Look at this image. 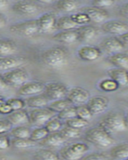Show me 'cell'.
<instances>
[{
    "instance_id": "cell-16",
    "label": "cell",
    "mask_w": 128,
    "mask_h": 160,
    "mask_svg": "<svg viewBox=\"0 0 128 160\" xmlns=\"http://www.w3.org/2000/svg\"><path fill=\"white\" fill-rule=\"evenodd\" d=\"M77 55L81 60L87 62H92L98 59L101 56V51L96 47L84 46L78 50Z\"/></svg>"
},
{
    "instance_id": "cell-19",
    "label": "cell",
    "mask_w": 128,
    "mask_h": 160,
    "mask_svg": "<svg viewBox=\"0 0 128 160\" xmlns=\"http://www.w3.org/2000/svg\"><path fill=\"white\" fill-rule=\"evenodd\" d=\"M25 60L19 57H0V72H6L20 68Z\"/></svg>"
},
{
    "instance_id": "cell-28",
    "label": "cell",
    "mask_w": 128,
    "mask_h": 160,
    "mask_svg": "<svg viewBox=\"0 0 128 160\" xmlns=\"http://www.w3.org/2000/svg\"><path fill=\"white\" fill-rule=\"evenodd\" d=\"M79 25L72 21L70 16H62L57 19L56 28L60 31H67V30L76 29Z\"/></svg>"
},
{
    "instance_id": "cell-24",
    "label": "cell",
    "mask_w": 128,
    "mask_h": 160,
    "mask_svg": "<svg viewBox=\"0 0 128 160\" xmlns=\"http://www.w3.org/2000/svg\"><path fill=\"white\" fill-rule=\"evenodd\" d=\"M25 105L30 108H47L49 103V99L45 96L44 93L39 95L27 97L25 100Z\"/></svg>"
},
{
    "instance_id": "cell-9",
    "label": "cell",
    "mask_w": 128,
    "mask_h": 160,
    "mask_svg": "<svg viewBox=\"0 0 128 160\" xmlns=\"http://www.w3.org/2000/svg\"><path fill=\"white\" fill-rule=\"evenodd\" d=\"M90 98V93L88 90L80 87L72 88L68 91L66 98L73 106L81 105L87 103Z\"/></svg>"
},
{
    "instance_id": "cell-32",
    "label": "cell",
    "mask_w": 128,
    "mask_h": 160,
    "mask_svg": "<svg viewBox=\"0 0 128 160\" xmlns=\"http://www.w3.org/2000/svg\"><path fill=\"white\" fill-rule=\"evenodd\" d=\"M72 105L69 100L67 99L66 98H61V99H57L53 100L51 102H49V105L47 108H49L51 111H53L55 113H59L61 111H63L64 109H65L66 108L69 107V106Z\"/></svg>"
},
{
    "instance_id": "cell-14",
    "label": "cell",
    "mask_w": 128,
    "mask_h": 160,
    "mask_svg": "<svg viewBox=\"0 0 128 160\" xmlns=\"http://www.w3.org/2000/svg\"><path fill=\"white\" fill-rule=\"evenodd\" d=\"M57 18L53 13H45L38 18L39 31L44 33L50 32L56 28Z\"/></svg>"
},
{
    "instance_id": "cell-45",
    "label": "cell",
    "mask_w": 128,
    "mask_h": 160,
    "mask_svg": "<svg viewBox=\"0 0 128 160\" xmlns=\"http://www.w3.org/2000/svg\"><path fill=\"white\" fill-rule=\"evenodd\" d=\"M12 128L13 126L7 119H0V134H7Z\"/></svg>"
},
{
    "instance_id": "cell-50",
    "label": "cell",
    "mask_w": 128,
    "mask_h": 160,
    "mask_svg": "<svg viewBox=\"0 0 128 160\" xmlns=\"http://www.w3.org/2000/svg\"><path fill=\"white\" fill-rule=\"evenodd\" d=\"M119 13H120V15H122V16L128 19V2L127 3L124 4V5L120 8Z\"/></svg>"
},
{
    "instance_id": "cell-47",
    "label": "cell",
    "mask_w": 128,
    "mask_h": 160,
    "mask_svg": "<svg viewBox=\"0 0 128 160\" xmlns=\"http://www.w3.org/2000/svg\"><path fill=\"white\" fill-rule=\"evenodd\" d=\"M12 108H11V107L7 101H4L2 103H0V114L1 115H9L10 113L12 112Z\"/></svg>"
},
{
    "instance_id": "cell-49",
    "label": "cell",
    "mask_w": 128,
    "mask_h": 160,
    "mask_svg": "<svg viewBox=\"0 0 128 160\" xmlns=\"http://www.w3.org/2000/svg\"><path fill=\"white\" fill-rule=\"evenodd\" d=\"M119 40L122 42L124 47H128V32L124 33L123 35H120L117 37Z\"/></svg>"
},
{
    "instance_id": "cell-23",
    "label": "cell",
    "mask_w": 128,
    "mask_h": 160,
    "mask_svg": "<svg viewBox=\"0 0 128 160\" xmlns=\"http://www.w3.org/2000/svg\"><path fill=\"white\" fill-rule=\"evenodd\" d=\"M53 38L58 42L63 44H72L78 41L77 32L76 29L61 31L53 36Z\"/></svg>"
},
{
    "instance_id": "cell-2",
    "label": "cell",
    "mask_w": 128,
    "mask_h": 160,
    "mask_svg": "<svg viewBox=\"0 0 128 160\" xmlns=\"http://www.w3.org/2000/svg\"><path fill=\"white\" fill-rule=\"evenodd\" d=\"M85 139L99 148H110L115 143V139L110 133L99 125V127L91 128L85 133Z\"/></svg>"
},
{
    "instance_id": "cell-22",
    "label": "cell",
    "mask_w": 128,
    "mask_h": 160,
    "mask_svg": "<svg viewBox=\"0 0 128 160\" xmlns=\"http://www.w3.org/2000/svg\"><path fill=\"white\" fill-rule=\"evenodd\" d=\"M100 47L103 51L107 53H112V54L120 52V51H123L125 48L117 37L105 38L100 42Z\"/></svg>"
},
{
    "instance_id": "cell-36",
    "label": "cell",
    "mask_w": 128,
    "mask_h": 160,
    "mask_svg": "<svg viewBox=\"0 0 128 160\" xmlns=\"http://www.w3.org/2000/svg\"><path fill=\"white\" fill-rule=\"evenodd\" d=\"M75 107H76V116L84 120H86V121H89V120L92 119L93 115L92 114L89 108H88L86 103L75 106Z\"/></svg>"
},
{
    "instance_id": "cell-7",
    "label": "cell",
    "mask_w": 128,
    "mask_h": 160,
    "mask_svg": "<svg viewBox=\"0 0 128 160\" xmlns=\"http://www.w3.org/2000/svg\"><path fill=\"white\" fill-rule=\"evenodd\" d=\"M55 115L56 113L48 108H34L29 113L30 123L37 127H43Z\"/></svg>"
},
{
    "instance_id": "cell-42",
    "label": "cell",
    "mask_w": 128,
    "mask_h": 160,
    "mask_svg": "<svg viewBox=\"0 0 128 160\" xmlns=\"http://www.w3.org/2000/svg\"><path fill=\"white\" fill-rule=\"evenodd\" d=\"M7 102L8 103H9V105L11 107L13 111H18V110H21V109H24V108H25V100L21 99V98H9V99L7 100Z\"/></svg>"
},
{
    "instance_id": "cell-17",
    "label": "cell",
    "mask_w": 128,
    "mask_h": 160,
    "mask_svg": "<svg viewBox=\"0 0 128 160\" xmlns=\"http://www.w3.org/2000/svg\"><path fill=\"white\" fill-rule=\"evenodd\" d=\"M83 12H85L89 17L91 21L96 23H101L109 18L107 11L103 10V8H96V7L85 8L83 9Z\"/></svg>"
},
{
    "instance_id": "cell-48",
    "label": "cell",
    "mask_w": 128,
    "mask_h": 160,
    "mask_svg": "<svg viewBox=\"0 0 128 160\" xmlns=\"http://www.w3.org/2000/svg\"><path fill=\"white\" fill-rule=\"evenodd\" d=\"M10 87L7 82H5V80L3 79L2 75H0V92H4L10 89Z\"/></svg>"
},
{
    "instance_id": "cell-3",
    "label": "cell",
    "mask_w": 128,
    "mask_h": 160,
    "mask_svg": "<svg viewBox=\"0 0 128 160\" xmlns=\"http://www.w3.org/2000/svg\"><path fill=\"white\" fill-rule=\"evenodd\" d=\"M99 125L109 133H120L128 128L127 121L119 113H111L99 121Z\"/></svg>"
},
{
    "instance_id": "cell-52",
    "label": "cell",
    "mask_w": 128,
    "mask_h": 160,
    "mask_svg": "<svg viewBox=\"0 0 128 160\" xmlns=\"http://www.w3.org/2000/svg\"><path fill=\"white\" fill-rule=\"evenodd\" d=\"M7 22L5 17L0 14V30L5 28L7 26Z\"/></svg>"
},
{
    "instance_id": "cell-29",
    "label": "cell",
    "mask_w": 128,
    "mask_h": 160,
    "mask_svg": "<svg viewBox=\"0 0 128 160\" xmlns=\"http://www.w3.org/2000/svg\"><path fill=\"white\" fill-rule=\"evenodd\" d=\"M56 6L62 12L71 13L77 9L79 2L77 0H58Z\"/></svg>"
},
{
    "instance_id": "cell-5",
    "label": "cell",
    "mask_w": 128,
    "mask_h": 160,
    "mask_svg": "<svg viewBox=\"0 0 128 160\" xmlns=\"http://www.w3.org/2000/svg\"><path fill=\"white\" fill-rule=\"evenodd\" d=\"M5 82L10 87H21L29 81L30 75L23 68H15L11 71H6L2 75Z\"/></svg>"
},
{
    "instance_id": "cell-55",
    "label": "cell",
    "mask_w": 128,
    "mask_h": 160,
    "mask_svg": "<svg viewBox=\"0 0 128 160\" xmlns=\"http://www.w3.org/2000/svg\"><path fill=\"white\" fill-rule=\"evenodd\" d=\"M119 1H128V0H119Z\"/></svg>"
},
{
    "instance_id": "cell-30",
    "label": "cell",
    "mask_w": 128,
    "mask_h": 160,
    "mask_svg": "<svg viewBox=\"0 0 128 160\" xmlns=\"http://www.w3.org/2000/svg\"><path fill=\"white\" fill-rule=\"evenodd\" d=\"M34 158L38 160H58L60 159L59 155L52 150L42 148L34 153Z\"/></svg>"
},
{
    "instance_id": "cell-15",
    "label": "cell",
    "mask_w": 128,
    "mask_h": 160,
    "mask_svg": "<svg viewBox=\"0 0 128 160\" xmlns=\"http://www.w3.org/2000/svg\"><path fill=\"white\" fill-rule=\"evenodd\" d=\"M66 138L61 134L60 131L49 133L44 139L40 141L41 145L46 148H61L66 142Z\"/></svg>"
},
{
    "instance_id": "cell-18",
    "label": "cell",
    "mask_w": 128,
    "mask_h": 160,
    "mask_svg": "<svg viewBox=\"0 0 128 160\" xmlns=\"http://www.w3.org/2000/svg\"><path fill=\"white\" fill-rule=\"evenodd\" d=\"M7 119L12 126H22L30 123L29 113L24 109L12 111L7 115Z\"/></svg>"
},
{
    "instance_id": "cell-38",
    "label": "cell",
    "mask_w": 128,
    "mask_h": 160,
    "mask_svg": "<svg viewBox=\"0 0 128 160\" xmlns=\"http://www.w3.org/2000/svg\"><path fill=\"white\" fill-rule=\"evenodd\" d=\"M99 88L102 91H106V92H112L116 91L119 89V85L117 82H115L112 78H106V79L102 80L99 84Z\"/></svg>"
},
{
    "instance_id": "cell-31",
    "label": "cell",
    "mask_w": 128,
    "mask_h": 160,
    "mask_svg": "<svg viewBox=\"0 0 128 160\" xmlns=\"http://www.w3.org/2000/svg\"><path fill=\"white\" fill-rule=\"evenodd\" d=\"M10 133L15 138H30L31 130L25 125L15 126L10 131Z\"/></svg>"
},
{
    "instance_id": "cell-4",
    "label": "cell",
    "mask_w": 128,
    "mask_h": 160,
    "mask_svg": "<svg viewBox=\"0 0 128 160\" xmlns=\"http://www.w3.org/2000/svg\"><path fill=\"white\" fill-rule=\"evenodd\" d=\"M89 151V147L84 142H75L66 146L59 151L60 158L65 160H78L83 158Z\"/></svg>"
},
{
    "instance_id": "cell-46",
    "label": "cell",
    "mask_w": 128,
    "mask_h": 160,
    "mask_svg": "<svg viewBox=\"0 0 128 160\" xmlns=\"http://www.w3.org/2000/svg\"><path fill=\"white\" fill-rule=\"evenodd\" d=\"M107 158L105 154L103 153H92L90 155H88L86 156H84L82 159L88 160H103Z\"/></svg>"
},
{
    "instance_id": "cell-43",
    "label": "cell",
    "mask_w": 128,
    "mask_h": 160,
    "mask_svg": "<svg viewBox=\"0 0 128 160\" xmlns=\"http://www.w3.org/2000/svg\"><path fill=\"white\" fill-rule=\"evenodd\" d=\"M115 1L116 0H92V4L96 8H108L115 3Z\"/></svg>"
},
{
    "instance_id": "cell-12",
    "label": "cell",
    "mask_w": 128,
    "mask_h": 160,
    "mask_svg": "<svg viewBox=\"0 0 128 160\" xmlns=\"http://www.w3.org/2000/svg\"><path fill=\"white\" fill-rule=\"evenodd\" d=\"M86 104L92 115H99L107 110L109 105V100L107 98L102 95H96L89 98Z\"/></svg>"
},
{
    "instance_id": "cell-37",
    "label": "cell",
    "mask_w": 128,
    "mask_h": 160,
    "mask_svg": "<svg viewBox=\"0 0 128 160\" xmlns=\"http://www.w3.org/2000/svg\"><path fill=\"white\" fill-rule=\"evenodd\" d=\"M49 135V131H47L45 127H39L31 131L30 138L34 142H40Z\"/></svg>"
},
{
    "instance_id": "cell-27",
    "label": "cell",
    "mask_w": 128,
    "mask_h": 160,
    "mask_svg": "<svg viewBox=\"0 0 128 160\" xmlns=\"http://www.w3.org/2000/svg\"><path fill=\"white\" fill-rule=\"evenodd\" d=\"M18 47L13 40L0 39V57L12 56L17 52Z\"/></svg>"
},
{
    "instance_id": "cell-40",
    "label": "cell",
    "mask_w": 128,
    "mask_h": 160,
    "mask_svg": "<svg viewBox=\"0 0 128 160\" xmlns=\"http://www.w3.org/2000/svg\"><path fill=\"white\" fill-rule=\"evenodd\" d=\"M76 116V107L73 105H71L63 111L58 113L57 117L61 120H67L69 118H73V117Z\"/></svg>"
},
{
    "instance_id": "cell-39",
    "label": "cell",
    "mask_w": 128,
    "mask_h": 160,
    "mask_svg": "<svg viewBox=\"0 0 128 160\" xmlns=\"http://www.w3.org/2000/svg\"><path fill=\"white\" fill-rule=\"evenodd\" d=\"M65 124L67 126L72 127V128L81 129V128H86L87 126L89 125V121H86V120H84L79 117L76 116L65 120Z\"/></svg>"
},
{
    "instance_id": "cell-51",
    "label": "cell",
    "mask_w": 128,
    "mask_h": 160,
    "mask_svg": "<svg viewBox=\"0 0 128 160\" xmlns=\"http://www.w3.org/2000/svg\"><path fill=\"white\" fill-rule=\"evenodd\" d=\"M9 8L8 0H0V11H5Z\"/></svg>"
},
{
    "instance_id": "cell-44",
    "label": "cell",
    "mask_w": 128,
    "mask_h": 160,
    "mask_svg": "<svg viewBox=\"0 0 128 160\" xmlns=\"http://www.w3.org/2000/svg\"><path fill=\"white\" fill-rule=\"evenodd\" d=\"M11 139L6 134H0V151H4L10 148Z\"/></svg>"
},
{
    "instance_id": "cell-26",
    "label": "cell",
    "mask_w": 128,
    "mask_h": 160,
    "mask_svg": "<svg viewBox=\"0 0 128 160\" xmlns=\"http://www.w3.org/2000/svg\"><path fill=\"white\" fill-rule=\"evenodd\" d=\"M109 155L113 159H128V142H123L114 146L110 150Z\"/></svg>"
},
{
    "instance_id": "cell-21",
    "label": "cell",
    "mask_w": 128,
    "mask_h": 160,
    "mask_svg": "<svg viewBox=\"0 0 128 160\" xmlns=\"http://www.w3.org/2000/svg\"><path fill=\"white\" fill-rule=\"evenodd\" d=\"M78 41L82 42H89L96 38L97 30L92 26H80L76 28Z\"/></svg>"
},
{
    "instance_id": "cell-34",
    "label": "cell",
    "mask_w": 128,
    "mask_h": 160,
    "mask_svg": "<svg viewBox=\"0 0 128 160\" xmlns=\"http://www.w3.org/2000/svg\"><path fill=\"white\" fill-rule=\"evenodd\" d=\"M61 134L65 137L66 139H72V138H77L81 135L80 129L74 128L69 126H67L65 128H62L60 131Z\"/></svg>"
},
{
    "instance_id": "cell-33",
    "label": "cell",
    "mask_w": 128,
    "mask_h": 160,
    "mask_svg": "<svg viewBox=\"0 0 128 160\" xmlns=\"http://www.w3.org/2000/svg\"><path fill=\"white\" fill-rule=\"evenodd\" d=\"M36 142L30 138H15L11 140V145L17 149H27L36 146Z\"/></svg>"
},
{
    "instance_id": "cell-56",
    "label": "cell",
    "mask_w": 128,
    "mask_h": 160,
    "mask_svg": "<svg viewBox=\"0 0 128 160\" xmlns=\"http://www.w3.org/2000/svg\"><path fill=\"white\" fill-rule=\"evenodd\" d=\"M127 122H128V115H127Z\"/></svg>"
},
{
    "instance_id": "cell-13",
    "label": "cell",
    "mask_w": 128,
    "mask_h": 160,
    "mask_svg": "<svg viewBox=\"0 0 128 160\" xmlns=\"http://www.w3.org/2000/svg\"><path fill=\"white\" fill-rule=\"evenodd\" d=\"M12 10L16 14L22 15H34L38 11V7L27 0H20L12 6Z\"/></svg>"
},
{
    "instance_id": "cell-54",
    "label": "cell",
    "mask_w": 128,
    "mask_h": 160,
    "mask_svg": "<svg viewBox=\"0 0 128 160\" xmlns=\"http://www.w3.org/2000/svg\"><path fill=\"white\" fill-rule=\"evenodd\" d=\"M4 101H5V100H4L3 98H1V97H0V103H2V102H4Z\"/></svg>"
},
{
    "instance_id": "cell-35",
    "label": "cell",
    "mask_w": 128,
    "mask_h": 160,
    "mask_svg": "<svg viewBox=\"0 0 128 160\" xmlns=\"http://www.w3.org/2000/svg\"><path fill=\"white\" fill-rule=\"evenodd\" d=\"M62 120L60 119L58 117H53L52 118L48 121L45 124V127L46 130L49 131V133L52 132H57V131H61L62 128Z\"/></svg>"
},
{
    "instance_id": "cell-20",
    "label": "cell",
    "mask_w": 128,
    "mask_h": 160,
    "mask_svg": "<svg viewBox=\"0 0 128 160\" xmlns=\"http://www.w3.org/2000/svg\"><path fill=\"white\" fill-rule=\"evenodd\" d=\"M109 78L117 82L119 87H126L128 86V71L127 70L122 68H112L107 71Z\"/></svg>"
},
{
    "instance_id": "cell-53",
    "label": "cell",
    "mask_w": 128,
    "mask_h": 160,
    "mask_svg": "<svg viewBox=\"0 0 128 160\" xmlns=\"http://www.w3.org/2000/svg\"><path fill=\"white\" fill-rule=\"evenodd\" d=\"M38 2H42V3H45V4H49L53 2L54 0H36Z\"/></svg>"
},
{
    "instance_id": "cell-1",
    "label": "cell",
    "mask_w": 128,
    "mask_h": 160,
    "mask_svg": "<svg viewBox=\"0 0 128 160\" xmlns=\"http://www.w3.org/2000/svg\"><path fill=\"white\" fill-rule=\"evenodd\" d=\"M41 60L51 69H62L69 63V53L63 47H53L43 51Z\"/></svg>"
},
{
    "instance_id": "cell-10",
    "label": "cell",
    "mask_w": 128,
    "mask_h": 160,
    "mask_svg": "<svg viewBox=\"0 0 128 160\" xmlns=\"http://www.w3.org/2000/svg\"><path fill=\"white\" fill-rule=\"evenodd\" d=\"M45 84L38 81H28L23 85L19 87L18 94L21 96L30 97L33 95L42 94L45 90Z\"/></svg>"
},
{
    "instance_id": "cell-8",
    "label": "cell",
    "mask_w": 128,
    "mask_h": 160,
    "mask_svg": "<svg viewBox=\"0 0 128 160\" xmlns=\"http://www.w3.org/2000/svg\"><path fill=\"white\" fill-rule=\"evenodd\" d=\"M68 91L69 90L66 86L62 82H51L45 84L43 93L49 98V101L50 100L53 101V100L66 98Z\"/></svg>"
},
{
    "instance_id": "cell-11",
    "label": "cell",
    "mask_w": 128,
    "mask_h": 160,
    "mask_svg": "<svg viewBox=\"0 0 128 160\" xmlns=\"http://www.w3.org/2000/svg\"><path fill=\"white\" fill-rule=\"evenodd\" d=\"M101 29L107 34L119 36L128 32V24L119 20H110L103 22L101 26Z\"/></svg>"
},
{
    "instance_id": "cell-6",
    "label": "cell",
    "mask_w": 128,
    "mask_h": 160,
    "mask_svg": "<svg viewBox=\"0 0 128 160\" xmlns=\"http://www.w3.org/2000/svg\"><path fill=\"white\" fill-rule=\"evenodd\" d=\"M10 31L14 34L25 37H31L39 32L38 19L28 20L25 22H17L10 27Z\"/></svg>"
},
{
    "instance_id": "cell-25",
    "label": "cell",
    "mask_w": 128,
    "mask_h": 160,
    "mask_svg": "<svg viewBox=\"0 0 128 160\" xmlns=\"http://www.w3.org/2000/svg\"><path fill=\"white\" fill-rule=\"evenodd\" d=\"M108 62L116 68L128 71V54L122 52H117L112 54L107 58Z\"/></svg>"
},
{
    "instance_id": "cell-41",
    "label": "cell",
    "mask_w": 128,
    "mask_h": 160,
    "mask_svg": "<svg viewBox=\"0 0 128 160\" xmlns=\"http://www.w3.org/2000/svg\"><path fill=\"white\" fill-rule=\"evenodd\" d=\"M70 18H72L73 22H75L79 26L85 25V24L89 23V22H91L89 17L88 16L85 12L72 14V15H70Z\"/></svg>"
}]
</instances>
